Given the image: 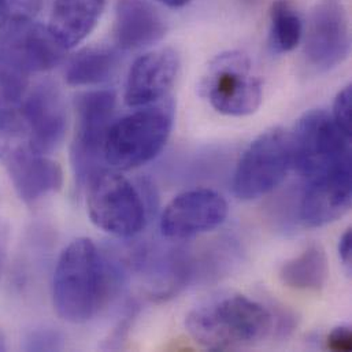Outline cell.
Wrapping results in <instances>:
<instances>
[{"mask_svg":"<svg viewBox=\"0 0 352 352\" xmlns=\"http://www.w3.org/2000/svg\"><path fill=\"white\" fill-rule=\"evenodd\" d=\"M200 91L215 111L230 117L255 113L263 98L261 78L254 73L250 58L239 51L221 54L211 60Z\"/></svg>","mask_w":352,"mask_h":352,"instance_id":"6","label":"cell"},{"mask_svg":"<svg viewBox=\"0 0 352 352\" xmlns=\"http://www.w3.org/2000/svg\"><path fill=\"white\" fill-rule=\"evenodd\" d=\"M120 287L117 267L85 237L73 240L60 254L52 277L56 314L72 324L94 320Z\"/></svg>","mask_w":352,"mask_h":352,"instance_id":"1","label":"cell"},{"mask_svg":"<svg viewBox=\"0 0 352 352\" xmlns=\"http://www.w3.org/2000/svg\"><path fill=\"white\" fill-rule=\"evenodd\" d=\"M303 34L299 14L287 0H277L270 8V47L277 54L294 51Z\"/></svg>","mask_w":352,"mask_h":352,"instance_id":"20","label":"cell"},{"mask_svg":"<svg viewBox=\"0 0 352 352\" xmlns=\"http://www.w3.org/2000/svg\"><path fill=\"white\" fill-rule=\"evenodd\" d=\"M116 104L114 92L104 89L85 92L76 99V133L70 158L80 186L103 169L104 140L113 124Z\"/></svg>","mask_w":352,"mask_h":352,"instance_id":"9","label":"cell"},{"mask_svg":"<svg viewBox=\"0 0 352 352\" xmlns=\"http://www.w3.org/2000/svg\"><path fill=\"white\" fill-rule=\"evenodd\" d=\"M291 140L292 169L309 179L351 164V136L324 110L306 113L291 133Z\"/></svg>","mask_w":352,"mask_h":352,"instance_id":"7","label":"cell"},{"mask_svg":"<svg viewBox=\"0 0 352 352\" xmlns=\"http://www.w3.org/2000/svg\"><path fill=\"white\" fill-rule=\"evenodd\" d=\"M352 165H343L321 176L314 177L307 186L300 218L309 228H321L340 219L352 203Z\"/></svg>","mask_w":352,"mask_h":352,"instance_id":"15","label":"cell"},{"mask_svg":"<svg viewBox=\"0 0 352 352\" xmlns=\"http://www.w3.org/2000/svg\"><path fill=\"white\" fill-rule=\"evenodd\" d=\"M350 48V25L343 1L322 0L309 18L305 45L307 62L320 72H328L344 62Z\"/></svg>","mask_w":352,"mask_h":352,"instance_id":"12","label":"cell"},{"mask_svg":"<svg viewBox=\"0 0 352 352\" xmlns=\"http://www.w3.org/2000/svg\"><path fill=\"white\" fill-rule=\"evenodd\" d=\"M351 104L352 88L351 85H347L338 94L333 103V114H332V118L336 122V125L347 136H351Z\"/></svg>","mask_w":352,"mask_h":352,"instance_id":"23","label":"cell"},{"mask_svg":"<svg viewBox=\"0 0 352 352\" xmlns=\"http://www.w3.org/2000/svg\"><path fill=\"white\" fill-rule=\"evenodd\" d=\"M106 0H55L48 29L67 50L84 41L98 25Z\"/></svg>","mask_w":352,"mask_h":352,"instance_id":"17","label":"cell"},{"mask_svg":"<svg viewBox=\"0 0 352 352\" xmlns=\"http://www.w3.org/2000/svg\"><path fill=\"white\" fill-rule=\"evenodd\" d=\"M0 351H6V338L1 328H0Z\"/></svg>","mask_w":352,"mask_h":352,"instance_id":"28","label":"cell"},{"mask_svg":"<svg viewBox=\"0 0 352 352\" xmlns=\"http://www.w3.org/2000/svg\"><path fill=\"white\" fill-rule=\"evenodd\" d=\"M339 254L343 263L347 267H351L352 262V229L349 228L339 241Z\"/></svg>","mask_w":352,"mask_h":352,"instance_id":"25","label":"cell"},{"mask_svg":"<svg viewBox=\"0 0 352 352\" xmlns=\"http://www.w3.org/2000/svg\"><path fill=\"white\" fill-rule=\"evenodd\" d=\"M179 58L172 48H160L139 56L128 74L125 103L140 109L165 99L176 82Z\"/></svg>","mask_w":352,"mask_h":352,"instance_id":"14","label":"cell"},{"mask_svg":"<svg viewBox=\"0 0 352 352\" xmlns=\"http://www.w3.org/2000/svg\"><path fill=\"white\" fill-rule=\"evenodd\" d=\"M67 48L51 33L48 26L34 22L6 23L0 34V66L29 78L59 66Z\"/></svg>","mask_w":352,"mask_h":352,"instance_id":"10","label":"cell"},{"mask_svg":"<svg viewBox=\"0 0 352 352\" xmlns=\"http://www.w3.org/2000/svg\"><path fill=\"white\" fill-rule=\"evenodd\" d=\"M327 347L333 352H351V328L349 327L335 328L327 339Z\"/></svg>","mask_w":352,"mask_h":352,"instance_id":"24","label":"cell"},{"mask_svg":"<svg viewBox=\"0 0 352 352\" xmlns=\"http://www.w3.org/2000/svg\"><path fill=\"white\" fill-rule=\"evenodd\" d=\"M158 3L170 7V8H181L184 6H186L190 0H157Z\"/></svg>","mask_w":352,"mask_h":352,"instance_id":"26","label":"cell"},{"mask_svg":"<svg viewBox=\"0 0 352 352\" xmlns=\"http://www.w3.org/2000/svg\"><path fill=\"white\" fill-rule=\"evenodd\" d=\"M7 8V23L33 22L41 10L43 0H4Z\"/></svg>","mask_w":352,"mask_h":352,"instance_id":"22","label":"cell"},{"mask_svg":"<svg viewBox=\"0 0 352 352\" xmlns=\"http://www.w3.org/2000/svg\"><path fill=\"white\" fill-rule=\"evenodd\" d=\"M87 207L94 225L117 237H133L147 222L142 192L114 169L103 168L88 178Z\"/></svg>","mask_w":352,"mask_h":352,"instance_id":"5","label":"cell"},{"mask_svg":"<svg viewBox=\"0 0 352 352\" xmlns=\"http://www.w3.org/2000/svg\"><path fill=\"white\" fill-rule=\"evenodd\" d=\"M0 269H1V258H0Z\"/></svg>","mask_w":352,"mask_h":352,"instance_id":"29","label":"cell"},{"mask_svg":"<svg viewBox=\"0 0 352 352\" xmlns=\"http://www.w3.org/2000/svg\"><path fill=\"white\" fill-rule=\"evenodd\" d=\"M229 207L222 195L211 189H192L176 196L164 210L161 232L166 239L184 240L222 225Z\"/></svg>","mask_w":352,"mask_h":352,"instance_id":"13","label":"cell"},{"mask_svg":"<svg viewBox=\"0 0 352 352\" xmlns=\"http://www.w3.org/2000/svg\"><path fill=\"white\" fill-rule=\"evenodd\" d=\"M175 122L170 100L140 107L113 121L104 140V162L114 170H132L155 160L166 146Z\"/></svg>","mask_w":352,"mask_h":352,"instance_id":"4","label":"cell"},{"mask_svg":"<svg viewBox=\"0 0 352 352\" xmlns=\"http://www.w3.org/2000/svg\"><path fill=\"white\" fill-rule=\"evenodd\" d=\"M292 169L291 132L274 128L262 133L240 158L233 190L239 199L254 200L274 190Z\"/></svg>","mask_w":352,"mask_h":352,"instance_id":"8","label":"cell"},{"mask_svg":"<svg viewBox=\"0 0 352 352\" xmlns=\"http://www.w3.org/2000/svg\"><path fill=\"white\" fill-rule=\"evenodd\" d=\"M329 277V261L320 244L309 245L280 269V280L288 288L305 292L321 291Z\"/></svg>","mask_w":352,"mask_h":352,"instance_id":"19","label":"cell"},{"mask_svg":"<svg viewBox=\"0 0 352 352\" xmlns=\"http://www.w3.org/2000/svg\"><path fill=\"white\" fill-rule=\"evenodd\" d=\"M185 327L206 350L236 351L262 343L274 329V318L265 306L244 295H226L193 309Z\"/></svg>","mask_w":352,"mask_h":352,"instance_id":"2","label":"cell"},{"mask_svg":"<svg viewBox=\"0 0 352 352\" xmlns=\"http://www.w3.org/2000/svg\"><path fill=\"white\" fill-rule=\"evenodd\" d=\"M7 23V8L4 0H0V30L6 26Z\"/></svg>","mask_w":352,"mask_h":352,"instance_id":"27","label":"cell"},{"mask_svg":"<svg viewBox=\"0 0 352 352\" xmlns=\"http://www.w3.org/2000/svg\"><path fill=\"white\" fill-rule=\"evenodd\" d=\"M62 347V335L58 331L45 327L29 331L22 340V349L25 351H58Z\"/></svg>","mask_w":352,"mask_h":352,"instance_id":"21","label":"cell"},{"mask_svg":"<svg viewBox=\"0 0 352 352\" xmlns=\"http://www.w3.org/2000/svg\"><path fill=\"white\" fill-rule=\"evenodd\" d=\"M0 165L26 204L58 192L63 185L59 164L33 150L19 106L0 110Z\"/></svg>","mask_w":352,"mask_h":352,"instance_id":"3","label":"cell"},{"mask_svg":"<svg viewBox=\"0 0 352 352\" xmlns=\"http://www.w3.org/2000/svg\"><path fill=\"white\" fill-rule=\"evenodd\" d=\"M118 48L88 47L77 52L67 63L66 81L72 87H95L110 81L118 72Z\"/></svg>","mask_w":352,"mask_h":352,"instance_id":"18","label":"cell"},{"mask_svg":"<svg viewBox=\"0 0 352 352\" xmlns=\"http://www.w3.org/2000/svg\"><path fill=\"white\" fill-rule=\"evenodd\" d=\"M166 33L162 15L147 0H118L114 38L121 51H138L158 43Z\"/></svg>","mask_w":352,"mask_h":352,"instance_id":"16","label":"cell"},{"mask_svg":"<svg viewBox=\"0 0 352 352\" xmlns=\"http://www.w3.org/2000/svg\"><path fill=\"white\" fill-rule=\"evenodd\" d=\"M19 113L37 154L47 157L62 146L69 128V116L65 98L55 84L45 81L26 91Z\"/></svg>","mask_w":352,"mask_h":352,"instance_id":"11","label":"cell"}]
</instances>
